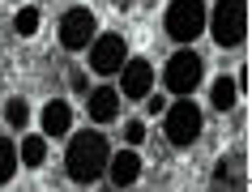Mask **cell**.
I'll return each mask as SVG.
<instances>
[{
  "instance_id": "cell-1",
  "label": "cell",
  "mask_w": 252,
  "mask_h": 192,
  "mask_svg": "<svg viewBox=\"0 0 252 192\" xmlns=\"http://www.w3.org/2000/svg\"><path fill=\"white\" fill-rule=\"evenodd\" d=\"M107 171V141L98 133H81L73 145H68V179L73 184H94V179Z\"/></svg>"
},
{
  "instance_id": "cell-2",
  "label": "cell",
  "mask_w": 252,
  "mask_h": 192,
  "mask_svg": "<svg viewBox=\"0 0 252 192\" xmlns=\"http://www.w3.org/2000/svg\"><path fill=\"white\" fill-rule=\"evenodd\" d=\"M248 30V4L244 0H218L214 9V43L218 47H239Z\"/></svg>"
},
{
  "instance_id": "cell-3",
  "label": "cell",
  "mask_w": 252,
  "mask_h": 192,
  "mask_svg": "<svg viewBox=\"0 0 252 192\" xmlns=\"http://www.w3.org/2000/svg\"><path fill=\"white\" fill-rule=\"evenodd\" d=\"M201 26H205L201 0H171V9H167V30H171V39L188 43V39L201 34Z\"/></svg>"
},
{
  "instance_id": "cell-4",
  "label": "cell",
  "mask_w": 252,
  "mask_h": 192,
  "mask_svg": "<svg viewBox=\"0 0 252 192\" xmlns=\"http://www.w3.org/2000/svg\"><path fill=\"white\" fill-rule=\"evenodd\" d=\"M162 82H167V90H175V94H192L201 85V60L192 52H175Z\"/></svg>"
},
{
  "instance_id": "cell-5",
  "label": "cell",
  "mask_w": 252,
  "mask_h": 192,
  "mask_svg": "<svg viewBox=\"0 0 252 192\" xmlns=\"http://www.w3.org/2000/svg\"><path fill=\"white\" fill-rule=\"evenodd\" d=\"M197 133H201V111L192 103H175L167 111V137H171V145H192Z\"/></svg>"
},
{
  "instance_id": "cell-6",
  "label": "cell",
  "mask_w": 252,
  "mask_h": 192,
  "mask_svg": "<svg viewBox=\"0 0 252 192\" xmlns=\"http://www.w3.org/2000/svg\"><path fill=\"white\" fill-rule=\"evenodd\" d=\"M90 39H94V13L90 9H68L64 22H60V43L68 52H81Z\"/></svg>"
},
{
  "instance_id": "cell-7",
  "label": "cell",
  "mask_w": 252,
  "mask_h": 192,
  "mask_svg": "<svg viewBox=\"0 0 252 192\" xmlns=\"http://www.w3.org/2000/svg\"><path fill=\"white\" fill-rule=\"evenodd\" d=\"M124 60H128V43L120 39V34H103V39L90 47V64L98 73H116L124 69Z\"/></svg>"
},
{
  "instance_id": "cell-8",
  "label": "cell",
  "mask_w": 252,
  "mask_h": 192,
  "mask_svg": "<svg viewBox=\"0 0 252 192\" xmlns=\"http://www.w3.org/2000/svg\"><path fill=\"white\" fill-rule=\"evenodd\" d=\"M150 85H154L150 60H128V64H124V94H128V98H146Z\"/></svg>"
},
{
  "instance_id": "cell-9",
  "label": "cell",
  "mask_w": 252,
  "mask_h": 192,
  "mask_svg": "<svg viewBox=\"0 0 252 192\" xmlns=\"http://www.w3.org/2000/svg\"><path fill=\"white\" fill-rule=\"evenodd\" d=\"M107 171H111V184L116 188H128L141 175V158L137 154H116V158H107Z\"/></svg>"
},
{
  "instance_id": "cell-10",
  "label": "cell",
  "mask_w": 252,
  "mask_h": 192,
  "mask_svg": "<svg viewBox=\"0 0 252 192\" xmlns=\"http://www.w3.org/2000/svg\"><path fill=\"white\" fill-rule=\"evenodd\" d=\"M68 124H73V111H68V103H47V111H43V133L47 137H64L68 133Z\"/></svg>"
},
{
  "instance_id": "cell-11",
  "label": "cell",
  "mask_w": 252,
  "mask_h": 192,
  "mask_svg": "<svg viewBox=\"0 0 252 192\" xmlns=\"http://www.w3.org/2000/svg\"><path fill=\"white\" fill-rule=\"evenodd\" d=\"M116 111H120V94L111 90V85H103V90H94V94H90V115L98 124L116 120Z\"/></svg>"
},
{
  "instance_id": "cell-12",
  "label": "cell",
  "mask_w": 252,
  "mask_h": 192,
  "mask_svg": "<svg viewBox=\"0 0 252 192\" xmlns=\"http://www.w3.org/2000/svg\"><path fill=\"white\" fill-rule=\"evenodd\" d=\"M210 103L218 111H231V107H235V82H231V77H218L214 90H210Z\"/></svg>"
},
{
  "instance_id": "cell-13",
  "label": "cell",
  "mask_w": 252,
  "mask_h": 192,
  "mask_svg": "<svg viewBox=\"0 0 252 192\" xmlns=\"http://www.w3.org/2000/svg\"><path fill=\"white\" fill-rule=\"evenodd\" d=\"M43 154H47V141H43V137H26V141H22V163H26V166H39Z\"/></svg>"
},
{
  "instance_id": "cell-14",
  "label": "cell",
  "mask_w": 252,
  "mask_h": 192,
  "mask_svg": "<svg viewBox=\"0 0 252 192\" xmlns=\"http://www.w3.org/2000/svg\"><path fill=\"white\" fill-rule=\"evenodd\" d=\"M13 166H17V154H13V141L0 137V184L13 179Z\"/></svg>"
},
{
  "instance_id": "cell-15",
  "label": "cell",
  "mask_w": 252,
  "mask_h": 192,
  "mask_svg": "<svg viewBox=\"0 0 252 192\" xmlns=\"http://www.w3.org/2000/svg\"><path fill=\"white\" fill-rule=\"evenodd\" d=\"M26 103H22V98H9V107H4V120L13 124V128H22V124H26Z\"/></svg>"
},
{
  "instance_id": "cell-16",
  "label": "cell",
  "mask_w": 252,
  "mask_h": 192,
  "mask_svg": "<svg viewBox=\"0 0 252 192\" xmlns=\"http://www.w3.org/2000/svg\"><path fill=\"white\" fill-rule=\"evenodd\" d=\"M34 30H39V13L34 9H22L17 13V34H34Z\"/></svg>"
},
{
  "instance_id": "cell-17",
  "label": "cell",
  "mask_w": 252,
  "mask_h": 192,
  "mask_svg": "<svg viewBox=\"0 0 252 192\" xmlns=\"http://www.w3.org/2000/svg\"><path fill=\"white\" fill-rule=\"evenodd\" d=\"M124 137H128V141H141V137H146V124H128V128H124Z\"/></svg>"
}]
</instances>
